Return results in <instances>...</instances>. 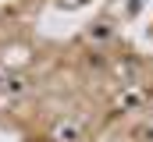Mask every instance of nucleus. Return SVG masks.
I'll list each match as a JSON object with an SVG mask.
<instances>
[{"label": "nucleus", "instance_id": "obj_1", "mask_svg": "<svg viewBox=\"0 0 153 142\" xmlns=\"http://www.w3.org/2000/svg\"><path fill=\"white\" fill-rule=\"evenodd\" d=\"M89 39H96V43H107V39H111V29L96 25V29H89Z\"/></svg>", "mask_w": 153, "mask_h": 142}]
</instances>
